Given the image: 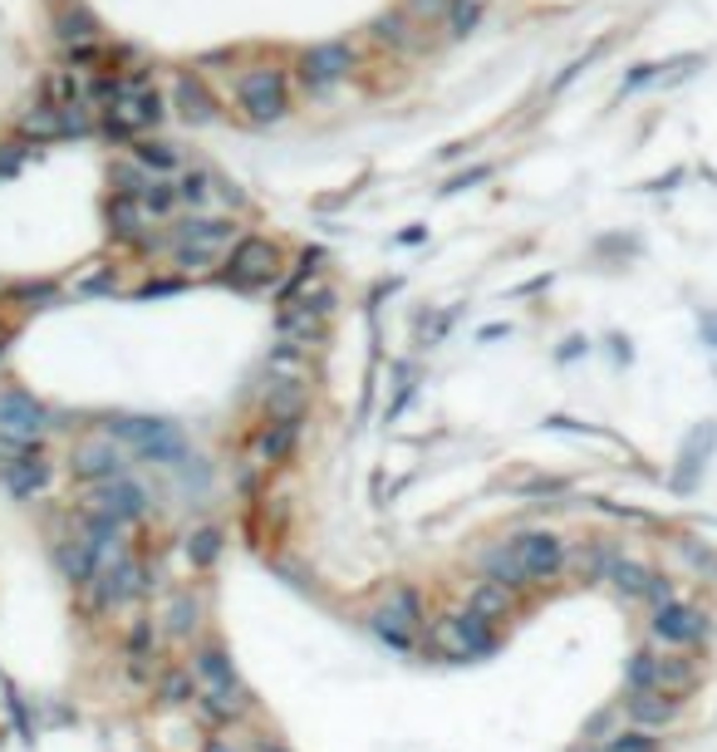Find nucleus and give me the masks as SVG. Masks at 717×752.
Returning a JSON list of instances; mask_svg holds the SVG:
<instances>
[{"mask_svg":"<svg viewBox=\"0 0 717 752\" xmlns=\"http://www.w3.org/2000/svg\"><path fill=\"white\" fill-rule=\"evenodd\" d=\"M187 669L196 673V683H202L206 699L222 703V713L231 723H241L246 713L255 708V693L241 683V669L231 664V654H226L222 640H202L192 644V659H187Z\"/></svg>","mask_w":717,"mask_h":752,"instance_id":"1","label":"nucleus"},{"mask_svg":"<svg viewBox=\"0 0 717 752\" xmlns=\"http://www.w3.org/2000/svg\"><path fill=\"white\" fill-rule=\"evenodd\" d=\"M104 433L128 443L143 463L157 467H187V438L177 423L167 418H147V414H108L104 418Z\"/></svg>","mask_w":717,"mask_h":752,"instance_id":"2","label":"nucleus"},{"mask_svg":"<svg viewBox=\"0 0 717 752\" xmlns=\"http://www.w3.org/2000/svg\"><path fill=\"white\" fill-rule=\"evenodd\" d=\"M422 644H428L432 654H442V659H452V664H471V659L497 654L501 634H497V624L477 620V614L462 605V610H452V614H438V620L428 624V634H422Z\"/></svg>","mask_w":717,"mask_h":752,"instance_id":"3","label":"nucleus"},{"mask_svg":"<svg viewBox=\"0 0 717 752\" xmlns=\"http://www.w3.org/2000/svg\"><path fill=\"white\" fill-rule=\"evenodd\" d=\"M373 634H379L389 649L398 654H413L422 644V634H428V600H422L418 585H393L389 595H383V605L373 610Z\"/></svg>","mask_w":717,"mask_h":752,"instance_id":"4","label":"nucleus"},{"mask_svg":"<svg viewBox=\"0 0 717 752\" xmlns=\"http://www.w3.org/2000/svg\"><path fill=\"white\" fill-rule=\"evenodd\" d=\"M55 482V463H49L45 443H25V438H5L0 433V487H5L15 502H35L49 492Z\"/></svg>","mask_w":717,"mask_h":752,"instance_id":"5","label":"nucleus"},{"mask_svg":"<svg viewBox=\"0 0 717 752\" xmlns=\"http://www.w3.org/2000/svg\"><path fill=\"white\" fill-rule=\"evenodd\" d=\"M280 280V247L271 237H241L222 261V286L231 290H265Z\"/></svg>","mask_w":717,"mask_h":752,"instance_id":"6","label":"nucleus"},{"mask_svg":"<svg viewBox=\"0 0 717 752\" xmlns=\"http://www.w3.org/2000/svg\"><path fill=\"white\" fill-rule=\"evenodd\" d=\"M147 590H153V581H147L143 561H138L133 551L104 556V565H98L94 585H88V595H94V610H98V614H108V610H123V605L143 600Z\"/></svg>","mask_w":717,"mask_h":752,"instance_id":"7","label":"nucleus"},{"mask_svg":"<svg viewBox=\"0 0 717 752\" xmlns=\"http://www.w3.org/2000/svg\"><path fill=\"white\" fill-rule=\"evenodd\" d=\"M629 689H658V693H678L683 699L688 689L697 683V664L688 654H654V649H638L624 669Z\"/></svg>","mask_w":717,"mask_h":752,"instance_id":"8","label":"nucleus"},{"mask_svg":"<svg viewBox=\"0 0 717 752\" xmlns=\"http://www.w3.org/2000/svg\"><path fill=\"white\" fill-rule=\"evenodd\" d=\"M69 477H74L79 487L118 482V477H128V457H123V447H118L108 433L79 438V443L69 447Z\"/></svg>","mask_w":717,"mask_h":752,"instance_id":"9","label":"nucleus"},{"mask_svg":"<svg viewBox=\"0 0 717 752\" xmlns=\"http://www.w3.org/2000/svg\"><path fill=\"white\" fill-rule=\"evenodd\" d=\"M236 99H241L246 119L275 123L290 114V84H285L280 70H246L236 74Z\"/></svg>","mask_w":717,"mask_h":752,"instance_id":"10","label":"nucleus"},{"mask_svg":"<svg viewBox=\"0 0 717 752\" xmlns=\"http://www.w3.org/2000/svg\"><path fill=\"white\" fill-rule=\"evenodd\" d=\"M49 428H55L49 404H39L29 389H0V433L25 438V443H45Z\"/></svg>","mask_w":717,"mask_h":752,"instance_id":"11","label":"nucleus"},{"mask_svg":"<svg viewBox=\"0 0 717 752\" xmlns=\"http://www.w3.org/2000/svg\"><path fill=\"white\" fill-rule=\"evenodd\" d=\"M511 551H516V561H521V571H526L530 585L555 581L570 561L565 541H560L555 532H521V536H511Z\"/></svg>","mask_w":717,"mask_h":752,"instance_id":"12","label":"nucleus"},{"mask_svg":"<svg viewBox=\"0 0 717 752\" xmlns=\"http://www.w3.org/2000/svg\"><path fill=\"white\" fill-rule=\"evenodd\" d=\"M49 556H55L59 581L74 585V590H88V585H94V575H98V565H104V551H98V546L88 541L79 526H74V532H64V536H55Z\"/></svg>","mask_w":717,"mask_h":752,"instance_id":"13","label":"nucleus"},{"mask_svg":"<svg viewBox=\"0 0 717 752\" xmlns=\"http://www.w3.org/2000/svg\"><path fill=\"white\" fill-rule=\"evenodd\" d=\"M84 506H88V512L113 516L118 526H128V522H138V516H147V487L138 482L133 473H128V477H118V482L88 487V492H84Z\"/></svg>","mask_w":717,"mask_h":752,"instance_id":"14","label":"nucleus"},{"mask_svg":"<svg viewBox=\"0 0 717 752\" xmlns=\"http://www.w3.org/2000/svg\"><path fill=\"white\" fill-rule=\"evenodd\" d=\"M349 70H354V45L349 40H324V45H314V50L300 55V80H304V89H314V94L339 84Z\"/></svg>","mask_w":717,"mask_h":752,"instance_id":"15","label":"nucleus"},{"mask_svg":"<svg viewBox=\"0 0 717 752\" xmlns=\"http://www.w3.org/2000/svg\"><path fill=\"white\" fill-rule=\"evenodd\" d=\"M295 453H300V423H271V418H261V428L251 433V463L261 473H280V467L295 463Z\"/></svg>","mask_w":717,"mask_h":752,"instance_id":"16","label":"nucleus"},{"mask_svg":"<svg viewBox=\"0 0 717 752\" xmlns=\"http://www.w3.org/2000/svg\"><path fill=\"white\" fill-rule=\"evenodd\" d=\"M624 713H629V723L644 732L673 728V723L683 718V699H678V693H658V689H629Z\"/></svg>","mask_w":717,"mask_h":752,"instance_id":"17","label":"nucleus"},{"mask_svg":"<svg viewBox=\"0 0 717 752\" xmlns=\"http://www.w3.org/2000/svg\"><path fill=\"white\" fill-rule=\"evenodd\" d=\"M241 241V227L231 217H206V212H192L182 227L172 231V247H202V251H226Z\"/></svg>","mask_w":717,"mask_h":752,"instance_id":"18","label":"nucleus"},{"mask_svg":"<svg viewBox=\"0 0 717 752\" xmlns=\"http://www.w3.org/2000/svg\"><path fill=\"white\" fill-rule=\"evenodd\" d=\"M123 669L133 683L157 679V624L147 620V614H138L123 634Z\"/></svg>","mask_w":717,"mask_h":752,"instance_id":"19","label":"nucleus"},{"mask_svg":"<svg viewBox=\"0 0 717 752\" xmlns=\"http://www.w3.org/2000/svg\"><path fill=\"white\" fill-rule=\"evenodd\" d=\"M654 634L664 644H678V649H688V644H697L707 634V620H703V610H697V605L668 600V605H658V610H654Z\"/></svg>","mask_w":717,"mask_h":752,"instance_id":"20","label":"nucleus"},{"mask_svg":"<svg viewBox=\"0 0 717 752\" xmlns=\"http://www.w3.org/2000/svg\"><path fill=\"white\" fill-rule=\"evenodd\" d=\"M304 408H310V384H280V379L265 384L261 418H271V423H304Z\"/></svg>","mask_w":717,"mask_h":752,"instance_id":"21","label":"nucleus"},{"mask_svg":"<svg viewBox=\"0 0 717 752\" xmlns=\"http://www.w3.org/2000/svg\"><path fill=\"white\" fill-rule=\"evenodd\" d=\"M467 610L477 614V620H487V624H506L511 614H516V595L506 590V585H491V581H477L471 585V595H467Z\"/></svg>","mask_w":717,"mask_h":752,"instance_id":"22","label":"nucleus"},{"mask_svg":"<svg viewBox=\"0 0 717 752\" xmlns=\"http://www.w3.org/2000/svg\"><path fill=\"white\" fill-rule=\"evenodd\" d=\"M481 581H491V585H506L511 595L530 590V581H526V571H521L516 551H511V541H497L487 556H481Z\"/></svg>","mask_w":717,"mask_h":752,"instance_id":"23","label":"nucleus"},{"mask_svg":"<svg viewBox=\"0 0 717 752\" xmlns=\"http://www.w3.org/2000/svg\"><path fill=\"white\" fill-rule=\"evenodd\" d=\"M108 231H113L118 241H128V247H138V241L147 237V212L138 198H108Z\"/></svg>","mask_w":717,"mask_h":752,"instance_id":"24","label":"nucleus"},{"mask_svg":"<svg viewBox=\"0 0 717 752\" xmlns=\"http://www.w3.org/2000/svg\"><path fill=\"white\" fill-rule=\"evenodd\" d=\"M713 423H703L693 438L683 443V457H678V477H673V487L678 492H693L697 487V477H703V463H707V453H713Z\"/></svg>","mask_w":717,"mask_h":752,"instance_id":"25","label":"nucleus"},{"mask_svg":"<svg viewBox=\"0 0 717 752\" xmlns=\"http://www.w3.org/2000/svg\"><path fill=\"white\" fill-rule=\"evenodd\" d=\"M265 374L271 379H280V384H310L314 379V365H310V355L304 349H295V345H271V355H265Z\"/></svg>","mask_w":717,"mask_h":752,"instance_id":"26","label":"nucleus"},{"mask_svg":"<svg viewBox=\"0 0 717 752\" xmlns=\"http://www.w3.org/2000/svg\"><path fill=\"white\" fill-rule=\"evenodd\" d=\"M172 99H177V114H182L187 123H212L216 119V99L206 94V84L196 80V74H182V80H177Z\"/></svg>","mask_w":717,"mask_h":752,"instance_id":"27","label":"nucleus"},{"mask_svg":"<svg viewBox=\"0 0 717 752\" xmlns=\"http://www.w3.org/2000/svg\"><path fill=\"white\" fill-rule=\"evenodd\" d=\"M196 699H202V683H196V673L187 669V664L157 673V703H163V708H192Z\"/></svg>","mask_w":717,"mask_h":752,"instance_id":"28","label":"nucleus"},{"mask_svg":"<svg viewBox=\"0 0 717 752\" xmlns=\"http://www.w3.org/2000/svg\"><path fill=\"white\" fill-rule=\"evenodd\" d=\"M196 624H202V600H196L192 590H177L163 614V634L167 640H192Z\"/></svg>","mask_w":717,"mask_h":752,"instance_id":"29","label":"nucleus"},{"mask_svg":"<svg viewBox=\"0 0 717 752\" xmlns=\"http://www.w3.org/2000/svg\"><path fill=\"white\" fill-rule=\"evenodd\" d=\"M222 551H226L222 526H196V532L187 536V561H192V571H212V565L222 561Z\"/></svg>","mask_w":717,"mask_h":752,"instance_id":"30","label":"nucleus"},{"mask_svg":"<svg viewBox=\"0 0 717 752\" xmlns=\"http://www.w3.org/2000/svg\"><path fill=\"white\" fill-rule=\"evenodd\" d=\"M20 139H35V143H55L64 139V119H59L55 104H39V109H29L25 119H20Z\"/></svg>","mask_w":717,"mask_h":752,"instance_id":"31","label":"nucleus"},{"mask_svg":"<svg viewBox=\"0 0 717 752\" xmlns=\"http://www.w3.org/2000/svg\"><path fill=\"white\" fill-rule=\"evenodd\" d=\"M133 163L138 168H147L153 178H163V172H177V148L172 143H163V139H143V143H133Z\"/></svg>","mask_w":717,"mask_h":752,"instance_id":"32","label":"nucleus"},{"mask_svg":"<svg viewBox=\"0 0 717 752\" xmlns=\"http://www.w3.org/2000/svg\"><path fill=\"white\" fill-rule=\"evenodd\" d=\"M605 581H614L619 595H648V585H654V571H644L638 561H624V556H614L605 571Z\"/></svg>","mask_w":717,"mask_h":752,"instance_id":"33","label":"nucleus"},{"mask_svg":"<svg viewBox=\"0 0 717 752\" xmlns=\"http://www.w3.org/2000/svg\"><path fill=\"white\" fill-rule=\"evenodd\" d=\"M369 35H373L379 45H389V50H413V21H408V11H389V15H379Z\"/></svg>","mask_w":717,"mask_h":752,"instance_id":"34","label":"nucleus"},{"mask_svg":"<svg viewBox=\"0 0 717 752\" xmlns=\"http://www.w3.org/2000/svg\"><path fill=\"white\" fill-rule=\"evenodd\" d=\"M481 11H487V0H452L447 5V35L452 40H467V35L477 31Z\"/></svg>","mask_w":717,"mask_h":752,"instance_id":"35","label":"nucleus"},{"mask_svg":"<svg viewBox=\"0 0 717 752\" xmlns=\"http://www.w3.org/2000/svg\"><path fill=\"white\" fill-rule=\"evenodd\" d=\"M212 188H216L212 172H182V178H177V202H187L192 212H202L206 202H212Z\"/></svg>","mask_w":717,"mask_h":752,"instance_id":"36","label":"nucleus"},{"mask_svg":"<svg viewBox=\"0 0 717 752\" xmlns=\"http://www.w3.org/2000/svg\"><path fill=\"white\" fill-rule=\"evenodd\" d=\"M45 89H49V104H55V109H74V104L84 99V84L74 80V70H55L45 80Z\"/></svg>","mask_w":717,"mask_h":752,"instance_id":"37","label":"nucleus"},{"mask_svg":"<svg viewBox=\"0 0 717 752\" xmlns=\"http://www.w3.org/2000/svg\"><path fill=\"white\" fill-rule=\"evenodd\" d=\"M138 202H143V212H147V217H167V212L177 207V182L153 178V182H147V188H143V198H138Z\"/></svg>","mask_w":717,"mask_h":752,"instance_id":"38","label":"nucleus"},{"mask_svg":"<svg viewBox=\"0 0 717 752\" xmlns=\"http://www.w3.org/2000/svg\"><path fill=\"white\" fill-rule=\"evenodd\" d=\"M118 104H128V114L138 119V129H153V123H163V94L157 89H143V94H133V99H118Z\"/></svg>","mask_w":717,"mask_h":752,"instance_id":"39","label":"nucleus"},{"mask_svg":"<svg viewBox=\"0 0 717 752\" xmlns=\"http://www.w3.org/2000/svg\"><path fill=\"white\" fill-rule=\"evenodd\" d=\"M98 129H104V139H118V143H133L138 139V119L128 114V104H113V109H104Z\"/></svg>","mask_w":717,"mask_h":752,"instance_id":"40","label":"nucleus"},{"mask_svg":"<svg viewBox=\"0 0 717 752\" xmlns=\"http://www.w3.org/2000/svg\"><path fill=\"white\" fill-rule=\"evenodd\" d=\"M147 168H138V163H118L113 168V188H118V198H143V188H147Z\"/></svg>","mask_w":717,"mask_h":752,"instance_id":"41","label":"nucleus"},{"mask_svg":"<svg viewBox=\"0 0 717 752\" xmlns=\"http://www.w3.org/2000/svg\"><path fill=\"white\" fill-rule=\"evenodd\" d=\"M599 752H658V742L648 738L644 728H624V732H614V738H609Z\"/></svg>","mask_w":717,"mask_h":752,"instance_id":"42","label":"nucleus"},{"mask_svg":"<svg viewBox=\"0 0 717 752\" xmlns=\"http://www.w3.org/2000/svg\"><path fill=\"white\" fill-rule=\"evenodd\" d=\"M59 35H64L69 45H88V40H94V15H84V11L64 15V21H59Z\"/></svg>","mask_w":717,"mask_h":752,"instance_id":"43","label":"nucleus"},{"mask_svg":"<svg viewBox=\"0 0 717 752\" xmlns=\"http://www.w3.org/2000/svg\"><path fill=\"white\" fill-rule=\"evenodd\" d=\"M216 251H202V247H172V266L177 271H202Z\"/></svg>","mask_w":717,"mask_h":752,"instance_id":"44","label":"nucleus"},{"mask_svg":"<svg viewBox=\"0 0 717 752\" xmlns=\"http://www.w3.org/2000/svg\"><path fill=\"white\" fill-rule=\"evenodd\" d=\"M447 5L452 0H408V21H432V15L447 21Z\"/></svg>","mask_w":717,"mask_h":752,"instance_id":"45","label":"nucleus"},{"mask_svg":"<svg viewBox=\"0 0 717 752\" xmlns=\"http://www.w3.org/2000/svg\"><path fill=\"white\" fill-rule=\"evenodd\" d=\"M487 178H491V168H487V163H477V168H471V172H462V178H452L442 192H447V198H452V192H467V188H477V182H487Z\"/></svg>","mask_w":717,"mask_h":752,"instance_id":"46","label":"nucleus"},{"mask_svg":"<svg viewBox=\"0 0 717 752\" xmlns=\"http://www.w3.org/2000/svg\"><path fill=\"white\" fill-rule=\"evenodd\" d=\"M59 119H64V139H74V133H88V129H94V119H88V114L79 109V104H74V109H59Z\"/></svg>","mask_w":717,"mask_h":752,"instance_id":"47","label":"nucleus"},{"mask_svg":"<svg viewBox=\"0 0 717 752\" xmlns=\"http://www.w3.org/2000/svg\"><path fill=\"white\" fill-rule=\"evenodd\" d=\"M15 300H25V310H35V306H45V300H55V286H20Z\"/></svg>","mask_w":717,"mask_h":752,"instance_id":"48","label":"nucleus"},{"mask_svg":"<svg viewBox=\"0 0 717 752\" xmlns=\"http://www.w3.org/2000/svg\"><path fill=\"white\" fill-rule=\"evenodd\" d=\"M25 143H5V148H0V172H15L20 163H25Z\"/></svg>","mask_w":717,"mask_h":752,"instance_id":"49","label":"nucleus"},{"mask_svg":"<svg viewBox=\"0 0 717 752\" xmlns=\"http://www.w3.org/2000/svg\"><path fill=\"white\" fill-rule=\"evenodd\" d=\"M187 280H153V286H143L138 290V300H153V296H177V290H182Z\"/></svg>","mask_w":717,"mask_h":752,"instance_id":"50","label":"nucleus"},{"mask_svg":"<svg viewBox=\"0 0 717 752\" xmlns=\"http://www.w3.org/2000/svg\"><path fill=\"white\" fill-rule=\"evenodd\" d=\"M251 752H290L280 738H271V732H261V738H251Z\"/></svg>","mask_w":717,"mask_h":752,"instance_id":"51","label":"nucleus"},{"mask_svg":"<svg viewBox=\"0 0 717 752\" xmlns=\"http://www.w3.org/2000/svg\"><path fill=\"white\" fill-rule=\"evenodd\" d=\"M654 74H658V64H638V70L624 80V89H638V84H648V80H654Z\"/></svg>","mask_w":717,"mask_h":752,"instance_id":"52","label":"nucleus"},{"mask_svg":"<svg viewBox=\"0 0 717 752\" xmlns=\"http://www.w3.org/2000/svg\"><path fill=\"white\" fill-rule=\"evenodd\" d=\"M703 335H707V345L717 349V315H703Z\"/></svg>","mask_w":717,"mask_h":752,"instance_id":"53","label":"nucleus"},{"mask_svg":"<svg viewBox=\"0 0 717 752\" xmlns=\"http://www.w3.org/2000/svg\"><path fill=\"white\" fill-rule=\"evenodd\" d=\"M422 237H428V231H422V227H408V231H403V237H398V241H403V247H418V241H422Z\"/></svg>","mask_w":717,"mask_h":752,"instance_id":"54","label":"nucleus"},{"mask_svg":"<svg viewBox=\"0 0 717 752\" xmlns=\"http://www.w3.org/2000/svg\"><path fill=\"white\" fill-rule=\"evenodd\" d=\"M579 349H585V339H565V349H560V359H575Z\"/></svg>","mask_w":717,"mask_h":752,"instance_id":"55","label":"nucleus"},{"mask_svg":"<svg viewBox=\"0 0 717 752\" xmlns=\"http://www.w3.org/2000/svg\"><path fill=\"white\" fill-rule=\"evenodd\" d=\"M206 752H236V748L226 738H212V742H206Z\"/></svg>","mask_w":717,"mask_h":752,"instance_id":"56","label":"nucleus"},{"mask_svg":"<svg viewBox=\"0 0 717 752\" xmlns=\"http://www.w3.org/2000/svg\"><path fill=\"white\" fill-rule=\"evenodd\" d=\"M0 339H10V325H5V320H0Z\"/></svg>","mask_w":717,"mask_h":752,"instance_id":"57","label":"nucleus"}]
</instances>
